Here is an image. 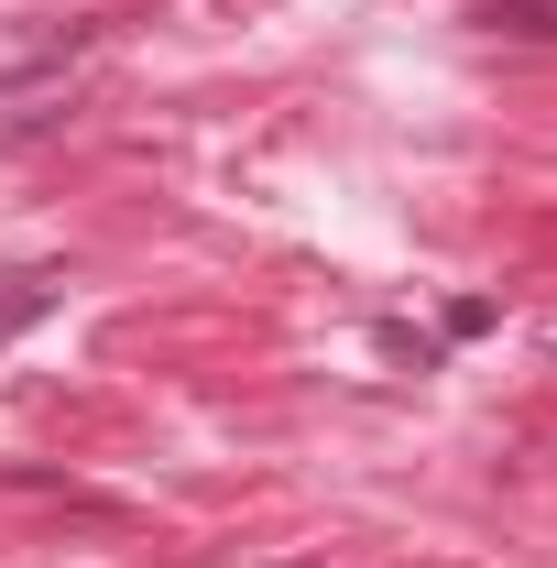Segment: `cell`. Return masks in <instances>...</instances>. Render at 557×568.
I'll list each match as a JSON object with an SVG mask.
<instances>
[{
  "label": "cell",
  "mask_w": 557,
  "mask_h": 568,
  "mask_svg": "<svg viewBox=\"0 0 557 568\" xmlns=\"http://www.w3.org/2000/svg\"><path fill=\"white\" fill-rule=\"evenodd\" d=\"M88 44H99V22H55V33H33V44H11V55H0V88H44V77L77 67Z\"/></svg>",
  "instance_id": "cell-1"
},
{
  "label": "cell",
  "mask_w": 557,
  "mask_h": 568,
  "mask_svg": "<svg viewBox=\"0 0 557 568\" xmlns=\"http://www.w3.org/2000/svg\"><path fill=\"white\" fill-rule=\"evenodd\" d=\"M55 295H67V274H0V351H11L33 317H55Z\"/></svg>",
  "instance_id": "cell-2"
}]
</instances>
